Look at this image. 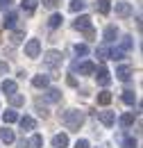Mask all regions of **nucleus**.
<instances>
[{
    "mask_svg": "<svg viewBox=\"0 0 143 148\" xmlns=\"http://www.w3.org/2000/svg\"><path fill=\"white\" fill-rule=\"evenodd\" d=\"M7 71H9V64H7V62H0V77L7 73Z\"/></svg>",
    "mask_w": 143,
    "mask_h": 148,
    "instance_id": "obj_35",
    "label": "nucleus"
},
{
    "mask_svg": "<svg viewBox=\"0 0 143 148\" xmlns=\"http://www.w3.org/2000/svg\"><path fill=\"white\" fill-rule=\"evenodd\" d=\"M0 139L5 144H12V141H16V134H14V130H9V125H5V128L0 130Z\"/></svg>",
    "mask_w": 143,
    "mask_h": 148,
    "instance_id": "obj_13",
    "label": "nucleus"
},
{
    "mask_svg": "<svg viewBox=\"0 0 143 148\" xmlns=\"http://www.w3.org/2000/svg\"><path fill=\"white\" fill-rule=\"evenodd\" d=\"M36 5H39V0H23L20 2V7H23V12H34Z\"/></svg>",
    "mask_w": 143,
    "mask_h": 148,
    "instance_id": "obj_25",
    "label": "nucleus"
},
{
    "mask_svg": "<svg viewBox=\"0 0 143 148\" xmlns=\"http://www.w3.org/2000/svg\"><path fill=\"white\" fill-rule=\"evenodd\" d=\"M111 103V93L109 91H100L98 93V105H109Z\"/></svg>",
    "mask_w": 143,
    "mask_h": 148,
    "instance_id": "obj_26",
    "label": "nucleus"
},
{
    "mask_svg": "<svg viewBox=\"0 0 143 148\" xmlns=\"http://www.w3.org/2000/svg\"><path fill=\"white\" fill-rule=\"evenodd\" d=\"M95 9H98L100 14H109L111 5H109V0H95Z\"/></svg>",
    "mask_w": 143,
    "mask_h": 148,
    "instance_id": "obj_22",
    "label": "nucleus"
},
{
    "mask_svg": "<svg viewBox=\"0 0 143 148\" xmlns=\"http://www.w3.org/2000/svg\"><path fill=\"white\" fill-rule=\"evenodd\" d=\"M2 91L7 93V96L16 93V82H14V80H5V82H2Z\"/></svg>",
    "mask_w": 143,
    "mask_h": 148,
    "instance_id": "obj_20",
    "label": "nucleus"
},
{
    "mask_svg": "<svg viewBox=\"0 0 143 148\" xmlns=\"http://www.w3.org/2000/svg\"><path fill=\"white\" fill-rule=\"evenodd\" d=\"M116 14H118L121 18H127V16L134 14V9H132L129 2H116Z\"/></svg>",
    "mask_w": 143,
    "mask_h": 148,
    "instance_id": "obj_6",
    "label": "nucleus"
},
{
    "mask_svg": "<svg viewBox=\"0 0 143 148\" xmlns=\"http://www.w3.org/2000/svg\"><path fill=\"white\" fill-rule=\"evenodd\" d=\"M75 69L80 71V75H93L95 73V64H93V62H82V64H77Z\"/></svg>",
    "mask_w": 143,
    "mask_h": 148,
    "instance_id": "obj_8",
    "label": "nucleus"
},
{
    "mask_svg": "<svg viewBox=\"0 0 143 148\" xmlns=\"http://www.w3.org/2000/svg\"><path fill=\"white\" fill-rule=\"evenodd\" d=\"M39 53H41V41L39 39H30L27 43H25V55L27 57H39Z\"/></svg>",
    "mask_w": 143,
    "mask_h": 148,
    "instance_id": "obj_2",
    "label": "nucleus"
},
{
    "mask_svg": "<svg viewBox=\"0 0 143 148\" xmlns=\"http://www.w3.org/2000/svg\"><path fill=\"white\" fill-rule=\"evenodd\" d=\"M132 48H134V41H132V37H123V39H121V50H123V53H129Z\"/></svg>",
    "mask_w": 143,
    "mask_h": 148,
    "instance_id": "obj_23",
    "label": "nucleus"
},
{
    "mask_svg": "<svg viewBox=\"0 0 143 148\" xmlns=\"http://www.w3.org/2000/svg\"><path fill=\"white\" fill-rule=\"evenodd\" d=\"M36 110H39V114H41V116H43V119H46V116H48V110H46V107H41V105H39V103H36Z\"/></svg>",
    "mask_w": 143,
    "mask_h": 148,
    "instance_id": "obj_39",
    "label": "nucleus"
},
{
    "mask_svg": "<svg viewBox=\"0 0 143 148\" xmlns=\"http://www.w3.org/2000/svg\"><path fill=\"white\" fill-rule=\"evenodd\" d=\"M16 21H18V14L12 12V9H7V12H5V18H2V27L14 30V27H16Z\"/></svg>",
    "mask_w": 143,
    "mask_h": 148,
    "instance_id": "obj_5",
    "label": "nucleus"
},
{
    "mask_svg": "<svg viewBox=\"0 0 143 148\" xmlns=\"http://www.w3.org/2000/svg\"><path fill=\"white\" fill-rule=\"evenodd\" d=\"M18 123H20L23 130H34L36 128V121L32 119V116H18Z\"/></svg>",
    "mask_w": 143,
    "mask_h": 148,
    "instance_id": "obj_15",
    "label": "nucleus"
},
{
    "mask_svg": "<svg viewBox=\"0 0 143 148\" xmlns=\"http://www.w3.org/2000/svg\"><path fill=\"white\" fill-rule=\"evenodd\" d=\"M9 103H12L14 107H23V105H25V96H20V93H12V96H9Z\"/></svg>",
    "mask_w": 143,
    "mask_h": 148,
    "instance_id": "obj_21",
    "label": "nucleus"
},
{
    "mask_svg": "<svg viewBox=\"0 0 143 148\" xmlns=\"http://www.w3.org/2000/svg\"><path fill=\"white\" fill-rule=\"evenodd\" d=\"M43 64H46V66H59V64H61V53H59V50H48V53L43 55Z\"/></svg>",
    "mask_w": 143,
    "mask_h": 148,
    "instance_id": "obj_3",
    "label": "nucleus"
},
{
    "mask_svg": "<svg viewBox=\"0 0 143 148\" xmlns=\"http://www.w3.org/2000/svg\"><path fill=\"white\" fill-rule=\"evenodd\" d=\"M98 119H100L102 125H107V128H111V125L116 123V114H114V112H98Z\"/></svg>",
    "mask_w": 143,
    "mask_h": 148,
    "instance_id": "obj_7",
    "label": "nucleus"
},
{
    "mask_svg": "<svg viewBox=\"0 0 143 148\" xmlns=\"http://www.w3.org/2000/svg\"><path fill=\"white\" fill-rule=\"evenodd\" d=\"M43 5H46L48 9H54V7L59 5V0H43Z\"/></svg>",
    "mask_w": 143,
    "mask_h": 148,
    "instance_id": "obj_34",
    "label": "nucleus"
},
{
    "mask_svg": "<svg viewBox=\"0 0 143 148\" xmlns=\"http://www.w3.org/2000/svg\"><path fill=\"white\" fill-rule=\"evenodd\" d=\"M84 37H86V39H93V37H95V30H93V27H86V30H84Z\"/></svg>",
    "mask_w": 143,
    "mask_h": 148,
    "instance_id": "obj_36",
    "label": "nucleus"
},
{
    "mask_svg": "<svg viewBox=\"0 0 143 148\" xmlns=\"http://www.w3.org/2000/svg\"><path fill=\"white\" fill-rule=\"evenodd\" d=\"M43 146V137L41 134H34L30 141H27V148H41Z\"/></svg>",
    "mask_w": 143,
    "mask_h": 148,
    "instance_id": "obj_24",
    "label": "nucleus"
},
{
    "mask_svg": "<svg viewBox=\"0 0 143 148\" xmlns=\"http://www.w3.org/2000/svg\"><path fill=\"white\" fill-rule=\"evenodd\" d=\"M118 123H121V128H129V125L134 123V114H132V112H127V114H123V116L118 119Z\"/></svg>",
    "mask_w": 143,
    "mask_h": 148,
    "instance_id": "obj_19",
    "label": "nucleus"
},
{
    "mask_svg": "<svg viewBox=\"0 0 143 148\" xmlns=\"http://www.w3.org/2000/svg\"><path fill=\"white\" fill-rule=\"evenodd\" d=\"M84 5H86L84 0H73V2H71V12H82Z\"/></svg>",
    "mask_w": 143,
    "mask_h": 148,
    "instance_id": "obj_32",
    "label": "nucleus"
},
{
    "mask_svg": "<svg viewBox=\"0 0 143 148\" xmlns=\"http://www.w3.org/2000/svg\"><path fill=\"white\" fill-rule=\"evenodd\" d=\"M18 148H27V141H25V139H20V141H18Z\"/></svg>",
    "mask_w": 143,
    "mask_h": 148,
    "instance_id": "obj_40",
    "label": "nucleus"
},
{
    "mask_svg": "<svg viewBox=\"0 0 143 148\" xmlns=\"http://www.w3.org/2000/svg\"><path fill=\"white\" fill-rule=\"evenodd\" d=\"M59 119H61V123L71 130V132L80 130V128H82V123H84V114H82L80 110H66Z\"/></svg>",
    "mask_w": 143,
    "mask_h": 148,
    "instance_id": "obj_1",
    "label": "nucleus"
},
{
    "mask_svg": "<svg viewBox=\"0 0 143 148\" xmlns=\"http://www.w3.org/2000/svg\"><path fill=\"white\" fill-rule=\"evenodd\" d=\"M123 103H125V105H134V103H136L134 91H123Z\"/></svg>",
    "mask_w": 143,
    "mask_h": 148,
    "instance_id": "obj_30",
    "label": "nucleus"
},
{
    "mask_svg": "<svg viewBox=\"0 0 143 148\" xmlns=\"http://www.w3.org/2000/svg\"><path fill=\"white\" fill-rule=\"evenodd\" d=\"M75 148H91V146H89V141H86V139H80V141L75 144Z\"/></svg>",
    "mask_w": 143,
    "mask_h": 148,
    "instance_id": "obj_37",
    "label": "nucleus"
},
{
    "mask_svg": "<svg viewBox=\"0 0 143 148\" xmlns=\"http://www.w3.org/2000/svg\"><path fill=\"white\" fill-rule=\"evenodd\" d=\"M9 7H12V0H0V9H5V12H7Z\"/></svg>",
    "mask_w": 143,
    "mask_h": 148,
    "instance_id": "obj_38",
    "label": "nucleus"
},
{
    "mask_svg": "<svg viewBox=\"0 0 143 148\" xmlns=\"http://www.w3.org/2000/svg\"><path fill=\"white\" fill-rule=\"evenodd\" d=\"M68 146V134H54L52 137V148H66Z\"/></svg>",
    "mask_w": 143,
    "mask_h": 148,
    "instance_id": "obj_12",
    "label": "nucleus"
},
{
    "mask_svg": "<svg viewBox=\"0 0 143 148\" xmlns=\"http://www.w3.org/2000/svg\"><path fill=\"white\" fill-rule=\"evenodd\" d=\"M2 121H5V125H9V123H16V121H18V112L7 110L5 114H2Z\"/></svg>",
    "mask_w": 143,
    "mask_h": 148,
    "instance_id": "obj_16",
    "label": "nucleus"
},
{
    "mask_svg": "<svg viewBox=\"0 0 143 148\" xmlns=\"http://www.w3.org/2000/svg\"><path fill=\"white\" fill-rule=\"evenodd\" d=\"M46 100L59 103V100H61V91H59V89H48V91H46Z\"/></svg>",
    "mask_w": 143,
    "mask_h": 148,
    "instance_id": "obj_17",
    "label": "nucleus"
},
{
    "mask_svg": "<svg viewBox=\"0 0 143 148\" xmlns=\"http://www.w3.org/2000/svg\"><path fill=\"white\" fill-rule=\"evenodd\" d=\"M61 21H64V16H61V14H52V16H50V21H48V25H50V27H59V25H61Z\"/></svg>",
    "mask_w": 143,
    "mask_h": 148,
    "instance_id": "obj_28",
    "label": "nucleus"
},
{
    "mask_svg": "<svg viewBox=\"0 0 143 148\" xmlns=\"http://www.w3.org/2000/svg\"><path fill=\"white\" fill-rule=\"evenodd\" d=\"M73 27L75 30H86V27H91V16H86V14H82L80 18L73 23Z\"/></svg>",
    "mask_w": 143,
    "mask_h": 148,
    "instance_id": "obj_11",
    "label": "nucleus"
},
{
    "mask_svg": "<svg viewBox=\"0 0 143 148\" xmlns=\"http://www.w3.org/2000/svg\"><path fill=\"white\" fill-rule=\"evenodd\" d=\"M23 39H25V32H23V30H14L12 37H9V41H12V46H18V43H23Z\"/></svg>",
    "mask_w": 143,
    "mask_h": 148,
    "instance_id": "obj_18",
    "label": "nucleus"
},
{
    "mask_svg": "<svg viewBox=\"0 0 143 148\" xmlns=\"http://www.w3.org/2000/svg\"><path fill=\"white\" fill-rule=\"evenodd\" d=\"M109 59H114V62H118V59H125V53H123L121 48H116V50H109Z\"/></svg>",
    "mask_w": 143,
    "mask_h": 148,
    "instance_id": "obj_31",
    "label": "nucleus"
},
{
    "mask_svg": "<svg viewBox=\"0 0 143 148\" xmlns=\"http://www.w3.org/2000/svg\"><path fill=\"white\" fill-rule=\"evenodd\" d=\"M32 84H34L36 89H48L50 77H48V75H34V77H32Z\"/></svg>",
    "mask_w": 143,
    "mask_h": 148,
    "instance_id": "obj_10",
    "label": "nucleus"
},
{
    "mask_svg": "<svg viewBox=\"0 0 143 148\" xmlns=\"http://www.w3.org/2000/svg\"><path fill=\"white\" fill-rule=\"evenodd\" d=\"M95 55L100 57V59H109V48L105 46V43H102V46H98V48H95Z\"/></svg>",
    "mask_w": 143,
    "mask_h": 148,
    "instance_id": "obj_29",
    "label": "nucleus"
},
{
    "mask_svg": "<svg viewBox=\"0 0 143 148\" xmlns=\"http://www.w3.org/2000/svg\"><path fill=\"white\" fill-rule=\"evenodd\" d=\"M116 77H118V80H123V82H127V80L132 77V66H127V64L118 66V69H116Z\"/></svg>",
    "mask_w": 143,
    "mask_h": 148,
    "instance_id": "obj_9",
    "label": "nucleus"
},
{
    "mask_svg": "<svg viewBox=\"0 0 143 148\" xmlns=\"http://www.w3.org/2000/svg\"><path fill=\"white\" fill-rule=\"evenodd\" d=\"M95 73H98L95 77H98V84H100V87H109V84H111V73H109L105 66H100Z\"/></svg>",
    "mask_w": 143,
    "mask_h": 148,
    "instance_id": "obj_4",
    "label": "nucleus"
},
{
    "mask_svg": "<svg viewBox=\"0 0 143 148\" xmlns=\"http://www.w3.org/2000/svg\"><path fill=\"white\" fill-rule=\"evenodd\" d=\"M116 39H118V27H116V25H107V27H105V41L111 43V41H116Z\"/></svg>",
    "mask_w": 143,
    "mask_h": 148,
    "instance_id": "obj_14",
    "label": "nucleus"
},
{
    "mask_svg": "<svg viewBox=\"0 0 143 148\" xmlns=\"http://www.w3.org/2000/svg\"><path fill=\"white\" fill-rule=\"evenodd\" d=\"M75 55L77 57H86L89 55V46H86V43H77V46H75Z\"/></svg>",
    "mask_w": 143,
    "mask_h": 148,
    "instance_id": "obj_27",
    "label": "nucleus"
},
{
    "mask_svg": "<svg viewBox=\"0 0 143 148\" xmlns=\"http://www.w3.org/2000/svg\"><path fill=\"white\" fill-rule=\"evenodd\" d=\"M121 148H136V139H132V137H127V139H123V144H121Z\"/></svg>",
    "mask_w": 143,
    "mask_h": 148,
    "instance_id": "obj_33",
    "label": "nucleus"
}]
</instances>
